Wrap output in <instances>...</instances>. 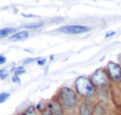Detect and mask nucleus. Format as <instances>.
Instances as JSON below:
<instances>
[{
	"mask_svg": "<svg viewBox=\"0 0 121 115\" xmlns=\"http://www.w3.org/2000/svg\"><path fill=\"white\" fill-rule=\"evenodd\" d=\"M14 29L13 27H5V29H1L0 30V39L1 38H6L9 37L10 34H13L14 33Z\"/></svg>",
	"mask_w": 121,
	"mask_h": 115,
	"instance_id": "nucleus-9",
	"label": "nucleus"
},
{
	"mask_svg": "<svg viewBox=\"0 0 121 115\" xmlns=\"http://www.w3.org/2000/svg\"><path fill=\"white\" fill-rule=\"evenodd\" d=\"M45 62H46L45 60H39V61H38V64H39V65H44Z\"/></svg>",
	"mask_w": 121,
	"mask_h": 115,
	"instance_id": "nucleus-17",
	"label": "nucleus"
},
{
	"mask_svg": "<svg viewBox=\"0 0 121 115\" xmlns=\"http://www.w3.org/2000/svg\"><path fill=\"white\" fill-rule=\"evenodd\" d=\"M75 89L78 95L83 97H91L95 95V87L93 85L90 78L81 76L75 81Z\"/></svg>",
	"mask_w": 121,
	"mask_h": 115,
	"instance_id": "nucleus-1",
	"label": "nucleus"
},
{
	"mask_svg": "<svg viewBox=\"0 0 121 115\" xmlns=\"http://www.w3.org/2000/svg\"><path fill=\"white\" fill-rule=\"evenodd\" d=\"M4 63H6V57L3 56V55H0V65L4 64Z\"/></svg>",
	"mask_w": 121,
	"mask_h": 115,
	"instance_id": "nucleus-13",
	"label": "nucleus"
},
{
	"mask_svg": "<svg viewBox=\"0 0 121 115\" xmlns=\"http://www.w3.org/2000/svg\"><path fill=\"white\" fill-rule=\"evenodd\" d=\"M43 24H30V25H25L26 29H37V27H40Z\"/></svg>",
	"mask_w": 121,
	"mask_h": 115,
	"instance_id": "nucleus-12",
	"label": "nucleus"
},
{
	"mask_svg": "<svg viewBox=\"0 0 121 115\" xmlns=\"http://www.w3.org/2000/svg\"><path fill=\"white\" fill-rule=\"evenodd\" d=\"M25 72V70H24V68H17V69H14V76H19V75H22V74H24Z\"/></svg>",
	"mask_w": 121,
	"mask_h": 115,
	"instance_id": "nucleus-11",
	"label": "nucleus"
},
{
	"mask_svg": "<svg viewBox=\"0 0 121 115\" xmlns=\"http://www.w3.org/2000/svg\"><path fill=\"white\" fill-rule=\"evenodd\" d=\"M113 34H115V32H109V33H107V37H110Z\"/></svg>",
	"mask_w": 121,
	"mask_h": 115,
	"instance_id": "nucleus-18",
	"label": "nucleus"
},
{
	"mask_svg": "<svg viewBox=\"0 0 121 115\" xmlns=\"http://www.w3.org/2000/svg\"><path fill=\"white\" fill-rule=\"evenodd\" d=\"M27 37H29V32L27 31H19V32L12 34L10 37V40H12V42H19V40L26 39Z\"/></svg>",
	"mask_w": 121,
	"mask_h": 115,
	"instance_id": "nucleus-8",
	"label": "nucleus"
},
{
	"mask_svg": "<svg viewBox=\"0 0 121 115\" xmlns=\"http://www.w3.org/2000/svg\"><path fill=\"white\" fill-rule=\"evenodd\" d=\"M49 108H50V110H52L51 111L52 115H64L63 106H62V103H59L58 101H53V103L51 106H49Z\"/></svg>",
	"mask_w": 121,
	"mask_h": 115,
	"instance_id": "nucleus-7",
	"label": "nucleus"
},
{
	"mask_svg": "<svg viewBox=\"0 0 121 115\" xmlns=\"http://www.w3.org/2000/svg\"><path fill=\"white\" fill-rule=\"evenodd\" d=\"M90 81L93 83L94 87H99V88H103L108 84L109 82V76L107 74V71L104 69H97L95 72H93Z\"/></svg>",
	"mask_w": 121,
	"mask_h": 115,
	"instance_id": "nucleus-3",
	"label": "nucleus"
},
{
	"mask_svg": "<svg viewBox=\"0 0 121 115\" xmlns=\"http://www.w3.org/2000/svg\"><path fill=\"white\" fill-rule=\"evenodd\" d=\"M42 115H52V114H51L50 110H44V111L42 113Z\"/></svg>",
	"mask_w": 121,
	"mask_h": 115,
	"instance_id": "nucleus-16",
	"label": "nucleus"
},
{
	"mask_svg": "<svg viewBox=\"0 0 121 115\" xmlns=\"http://www.w3.org/2000/svg\"><path fill=\"white\" fill-rule=\"evenodd\" d=\"M90 27L84 26V25H67V26H60L58 29L59 32H63L67 34H80L83 32L89 31Z\"/></svg>",
	"mask_w": 121,
	"mask_h": 115,
	"instance_id": "nucleus-4",
	"label": "nucleus"
},
{
	"mask_svg": "<svg viewBox=\"0 0 121 115\" xmlns=\"http://www.w3.org/2000/svg\"><path fill=\"white\" fill-rule=\"evenodd\" d=\"M78 113H80V115H93L94 109L88 102H82L78 106Z\"/></svg>",
	"mask_w": 121,
	"mask_h": 115,
	"instance_id": "nucleus-6",
	"label": "nucleus"
},
{
	"mask_svg": "<svg viewBox=\"0 0 121 115\" xmlns=\"http://www.w3.org/2000/svg\"><path fill=\"white\" fill-rule=\"evenodd\" d=\"M9 97H10V94L9 93H1V94H0V103L5 102Z\"/></svg>",
	"mask_w": 121,
	"mask_h": 115,
	"instance_id": "nucleus-10",
	"label": "nucleus"
},
{
	"mask_svg": "<svg viewBox=\"0 0 121 115\" xmlns=\"http://www.w3.org/2000/svg\"><path fill=\"white\" fill-rule=\"evenodd\" d=\"M6 76H7L6 70H0V77H1V78H5Z\"/></svg>",
	"mask_w": 121,
	"mask_h": 115,
	"instance_id": "nucleus-14",
	"label": "nucleus"
},
{
	"mask_svg": "<svg viewBox=\"0 0 121 115\" xmlns=\"http://www.w3.org/2000/svg\"><path fill=\"white\" fill-rule=\"evenodd\" d=\"M12 81H13L14 83H20V80H19V77H18V76H13Z\"/></svg>",
	"mask_w": 121,
	"mask_h": 115,
	"instance_id": "nucleus-15",
	"label": "nucleus"
},
{
	"mask_svg": "<svg viewBox=\"0 0 121 115\" xmlns=\"http://www.w3.org/2000/svg\"><path fill=\"white\" fill-rule=\"evenodd\" d=\"M107 74L110 80L115 82L121 81V65L115 62H109L107 64Z\"/></svg>",
	"mask_w": 121,
	"mask_h": 115,
	"instance_id": "nucleus-5",
	"label": "nucleus"
},
{
	"mask_svg": "<svg viewBox=\"0 0 121 115\" xmlns=\"http://www.w3.org/2000/svg\"><path fill=\"white\" fill-rule=\"evenodd\" d=\"M60 101H62V106H64L68 109H73L77 106V94L76 90L69 88V87H64L60 89Z\"/></svg>",
	"mask_w": 121,
	"mask_h": 115,
	"instance_id": "nucleus-2",
	"label": "nucleus"
}]
</instances>
